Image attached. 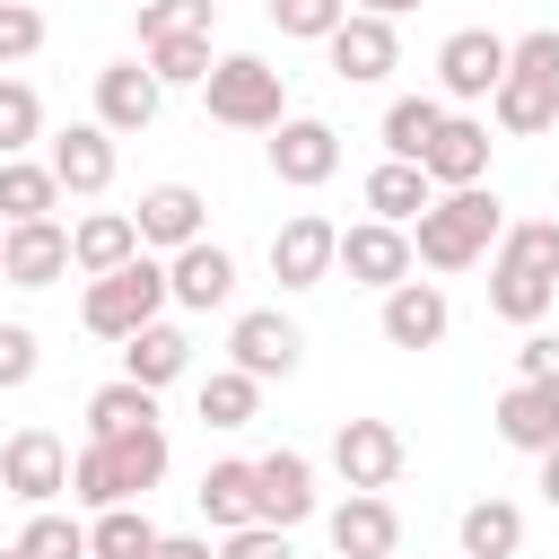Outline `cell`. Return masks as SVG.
Here are the masks:
<instances>
[{"instance_id": "cell-29", "label": "cell", "mask_w": 559, "mask_h": 559, "mask_svg": "<svg viewBox=\"0 0 559 559\" xmlns=\"http://www.w3.org/2000/svg\"><path fill=\"white\" fill-rule=\"evenodd\" d=\"M52 201H61L52 157H0V218H9V227H17V218H52Z\"/></svg>"}, {"instance_id": "cell-24", "label": "cell", "mask_w": 559, "mask_h": 559, "mask_svg": "<svg viewBox=\"0 0 559 559\" xmlns=\"http://www.w3.org/2000/svg\"><path fill=\"white\" fill-rule=\"evenodd\" d=\"M122 376H131V384H148V393L183 384V376H192V332H183V323H166V314H157V323H140V332L122 341Z\"/></svg>"}, {"instance_id": "cell-36", "label": "cell", "mask_w": 559, "mask_h": 559, "mask_svg": "<svg viewBox=\"0 0 559 559\" xmlns=\"http://www.w3.org/2000/svg\"><path fill=\"white\" fill-rule=\"evenodd\" d=\"M44 140V96L26 79H0V157H26Z\"/></svg>"}, {"instance_id": "cell-48", "label": "cell", "mask_w": 559, "mask_h": 559, "mask_svg": "<svg viewBox=\"0 0 559 559\" xmlns=\"http://www.w3.org/2000/svg\"><path fill=\"white\" fill-rule=\"evenodd\" d=\"M0 245H9V218H0Z\"/></svg>"}, {"instance_id": "cell-9", "label": "cell", "mask_w": 559, "mask_h": 559, "mask_svg": "<svg viewBox=\"0 0 559 559\" xmlns=\"http://www.w3.org/2000/svg\"><path fill=\"white\" fill-rule=\"evenodd\" d=\"M323 52H332V79H349V87H376V79L402 70V35H393V17H376V9H349V17L323 35Z\"/></svg>"}, {"instance_id": "cell-12", "label": "cell", "mask_w": 559, "mask_h": 559, "mask_svg": "<svg viewBox=\"0 0 559 559\" xmlns=\"http://www.w3.org/2000/svg\"><path fill=\"white\" fill-rule=\"evenodd\" d=\"M0 489L26 498V507H52V498L70 489V445H61L52 428H17V437L0 445Z\"/></svg>"}, {"instance_id": "cell-21", "label": "cell", "mask_w": 559, "mask_h": 559, "mask_svg": "<svg viewBox=\"0 0 559 559\" xmlns=\"http://www.w3.org/2000/svg\"><path fill=\"white\" fill-rule=\"evenodd\" d=\"M166 288H175V306H183V314H210V306H227V297H236V253H227V245H210V236H192L183 253H166Z\"/></svg>"}, {"instance_id": "cell-10", "label": "cell", "mask_w": 559, "mask_h": 559, "mask_svg": "<svg viewBox=\"0 0 559 559\" xmlns=\"http://www.w3.org/2000/svg\"><path fill=\"white\" fill-rule=\"evenodd\" d=\"M297 358H306V332L280 314V306H245L236 323H227V367H245V376H297Z\"/></svg>"}, {"instance_id": "cell-47", "label": "cell", "mask_w": 559, "mask_h": 559, "mask_svg": "<svg viewBox=\"0 0 559 559\" xmlns=\"http://www.w3.org/2000/svg\"><path fill=\"white\" fill-rule=\"evenodd\" d=\"M0 559H26V542H9V550H0Z\"/></svg>"}, {"instance_id": "cell-19", "label": "cell", "mask_w": 559, "mask_h": 559, "mask_svg": "<svg viewBox=\"0 0 559 559\" xmlns=\"http://www.w3.org/2000/svg\"><path fill=\"white\" fill-rule=\"evenodd\" d=\"M428 183L437 192H463V183H480L489 175V122L480 114H463V105H445V122H437V140H428Z\"/></svg>"}, {"instance_id": "cell-45", "label": "cell", "mask_w": 559, "mask_h": 559, "mask_svg": "<svg viewBox=\"0 0 559 559\" xmlns=\"http://www.w3.org/2000/svg\"><path fill=\"white\" fill-rule=\"evenodd\" d=\"M533 463H542V480H533V489H542V507L559 515V445H550V454H533Z\"/></svg>"}, {"instance_id": "cell-46", "label": "cell", "mask_w": 559, "mask_h": 559, "mask_svg": "<svg viewBox=\"0 0 559 559\" xmlns=\"http://www.w3.org/2000/svg\"><path fill=\"white\" fill-rule=\"evenodd\" d=\"M358 9H376V17H402V9H419V0H358Z\"/></svg>"}, {"instance_id": "cell-41", "label": "cell", "mask_w": 559, "mask_h": 559, "mask_svg": "<svg viewBox=\"0 0 559 559\" xmlns=\"http://www.w3.org/2000/svg\"><path fill=\"white\" fill-rule=\"evenodd\" d=\"M35 367H44V349H35V332H26V323H0V393H17V384H35Z\"/></svg>"}, {"instance_id": "cell-38", "label": "cell", "mask_w": 559, "mask_h": 559, "mask_svg": "<svg viewBox=\"0 0 559 559\" xmlns=\"http://www.w3.org/2000/svg\"><path fill=\"white\" fill-rule=\"evenodd\" d=\"M218 26V0H148L140 9V44H157V35H210Z\"/></svg>"}, {"instance_id": "cell-44", "label": "cell", "mask_w": 559, "mask_h": 559, "mask_svg": "<svg viewBox=\"0 0 559 559\" xmlns=\"http://www.w3.org/2000/svg\"><path fill=\"white\" fill-rule=\"evenodd\" d=\"M148 559H218V542H210V533H157Z\"/></svg>"}, {"instance_id": "cell-43", "label": "cell", "mask_w": 559, "mask_h": 559, "mask_svg": "<svg viewBox=\"0 0 559 559\" xmlns=\"http://www.w3.org/2000/svg\"><path fill=\"white\" fill-rule=\"evenodd\" d=\"M515 376H559V332H524V349H515Z\"/></svg>"}, {"instance_id": "cell-34", "label": "cell", "mask_w": 559, "mask_h": 559, "mask_svg": "<svg viewBox=\"0 0 559 559\" xmlns=\"http://www.w3.org/2000/svg\"><path fill=\"white\" fill-rule=\"evenodd\" d=\"M157 550V524L140 507H96L87 515V559H148Z\"/></svg>"}, {"instance_id": "cell-30", "label": "cell", "mask_w": 559, "mask_h": 559, "mask_svg": "<svg viewBox=\"0 0 559 559\" xmlns=\"http://www.w3.org/2000/svg\"><path fill=\"white\" fill-rule=\"evenodd\" d=\"M192 411H201V428H253V411H262V376H245V367H218V376H201Z\"/></svg>"}, {"instance_id": "cell-15", "label": "cell", "mask_w": 559, "mask_h": 559, "mask_svg": "<svg viewBox=\"0 0 559 559\" xmlns=\"http://www.w3.org/2000/svg\"><path fill=\"white\" fill-rule=\"evenodd\" d=\"M157 105H166V79H157L148 61H105V70H96V122H105L114 140L148 131Z\"/></svg>"}, {"instance_id": "cell-14", "label": "cell", "mask_w": 559, "mask_h": 559, "mask_svg": "<svg viewBox=\"0 0 559 559\" xmlns=\"http://www.w3.org/2000/svg\"><path fill=\"white\" fill-rule=\"evenodd\" d=\"M498 445H515V454H550L559 445V376H515L507 393H498Z\"/></svg>"}, {"instance_id": "cell-42", "label": "cell", "mask_w": 559, "mask_h": 559, "mask_svg": "<svg viewBox=\"0 0 559 559\" xmlns=\"http://www.w3.org/2000/svg\"><path fill=\"white\" fill-rule=\"evenodd\" d=\"M218 559H297V550L280 524H236V533H218Z\"/></svg>"}, {"instance_id": "cell-28", "label": "cell", "mask_w": 559, "mask_h": 559, "mask_svg": "<svg viewBox=\"0 0 559 559\" xmlns=\"http://www.w3.org/2000/svg\"><path fill=\"white\" fill-rule=\"evenodd\" d=\"M192 498H201V515H210V533H236V524H262V507H253V463H236V454H227V463H210Z\"/></svg>"}, {"instance_id": "cell-6", "label": "cell", "mask_w": 559, "mask_h": 559, "mask_svg": "<svg viewBox=\"0 0 559 559\" xmlns=\"http://www.w3.org/2000/svg\"><path fill=\"white\" fill-rule=\"evenodd\" d=\"M498 79H507V35L454 26V35L437 44V96H445V105H489Z\"/></svg>"}, {"instance_id": "cell-1", "label": "cell", "mask_w": 559, "mask_h": 559, "mask_svg": "<svg viewBox=\"0 0 559 559\" xmlns=\"http://www.w3.org/2000/svg\"><path fill=\"white\" fill-rule=\"evenodd\" d=\"M559 306V218H507L489 245V314L498 323H542Z\"/></svg>"}, {"instance_id": "cell-8", "label": "cell", "mask_w": 559, "mask_h": 559, "mask_svg": "<svg viewBox=\"0 0 559 559\" xmlns=\"http://www.w3.org/2000/svg\"><path fill=\"white\" fill-rule=\"evenodd\" d=\"M341 271H349V288H402L411 271H419V245H411V227H393V218H358V227H341Z\"/></svg>"}, {"instance_id": "cell-16", "label": "cell", "mask_w": 559, "mask_h": 559, "mask_svg": "<svg viewBox=\"0 0 559 559\" xmlns=\"http://www.w3.org/2000/svg\"><path fill=\"white\" fill-rule=\"evenodd\" d=\"M376 332H384V349H437V341L454 332V306H445L437 280H402V288H384Z\"/></svg>"}, {"instance_id": "cell-32", "label": "cell", "mask_w": 559, "mask_h": 559, "mask_svg": "<svg viewBox=\"0 0 559 559\" xmlns=\"http://www.w3.org/2000/svg\"><path fill=\"white\" fill-rule=\"evenodd\" d=\"M437 122H445V96H393L384 105V157H428V140H437Z\"/></svg>"}, {"instance_id": "cell-2", "label": "cell", "mask_w": 559, "mask_h": 559, "mask_svg": "<svg viewBox=\"0 0 559 559\" xmlns=\"http://www.w3.org/2000/svg\"><path fill=\"white\" fill-rule=\"evenodd\" d=\"M507 236V201L489 192V183H463V192H437L419 218H411V245H419V262L428 271H472V262H489V245Z\"/></svg>"}, {"instance_id": "cell-37", "label": "cell", "mask_w": 559, "mask_h": 559, "mask_svg": "<svg viewBox=\"0 0 559 559\" xmlns=\"http://www.w3.org/2000/svg\"><path fill=\"white\" fill-rule=\"evenodd\" d=\"M17 542H26V559H87V524L61 515V507H35Z\"/></svg>"}, {"instance_id": "cell-13", "label": "cell", "mask_w": 559, "mask_h": 559, "mask_svg": "<svg viewBox=\"0 0 559 559\" xmlns=\"http://www.w3.org/2000/svg\"><path fill=\"white\" fill-rule=\"evenodd\" d=\"M271 175H280L288 192L332 183V175H341V131H332V122H314V114H288V122L271 131Z\"/></svg>"}, {"instance_id": "cell-22", "label": "cell", "mask_w": 559, "mask_h": 559, "mask_svg": "<svg viewBox=\"0 0 559 559\" xmlns=\"http://www.w3.org/2000/svg\"><path fill=\"white\" fill-rule=\"evenodd\" d=\"M52 175H61V192H79V201H96L105 183H114V131L105 122H70V131H52Z\"/></svg>"}, {"instance_id": "cell-18", "label": "cell", "mask_w": 559, "mask_h": 559, "mask_svg": "<svg viewBox=\"0 0 559 559\" xmlns=\"http://www.w3.org/2000/svg\"><path fill=\"white\" fill-rule=\"evenodd\" d=\"M323 533H332L341 559H393V550H402V515H393L384 489H349V498L323 515Z\"/></svg>"}, {"instance_id": "cell-26", "label": "cell", "mask_w": 559, "mask_h": 559, "mask_svg": "<svg viewBox=\"0 0 559 559\" xmlns=\"http://www.w3.org/2000/svg\"><path fill=\"white\" fill-rule=\"evenodd\" d=\"M105 445V463H114V489L122 498H148L157 480H166V463H175V445H166V428L148 419V428H122V437H96Z\"/></svg>"}, {"instance_id": "cell-20", "label": "cell", "mask_w": 559, "mask_h": 559, "mask_svg": "<svg viewBox=\"0 0 559 559\" xmlns=\"http://www.w3.org/2000/svg\"><path fill=\"white\" fill-rule=\"evenodd\" d=\"M61 271H79V262H70V227H61V218H17L9 245H0V280H9V288H52Z\"/></svg>"}, {"instance_id": "cell-27", "label": "cell", "mask_w": 559, "mask_h": 559, "mask_svg": "<svg viewBox=\"0 0 559 559\" xmlns=\"http://www.w3.org/2000/svg\"><path fill=\"white\" fill-rule=\"evenodd\" d=\"M428 201H437V183H428V166H411V157H384V166L367 175V218H393V227H411Z\"/></svg>"}, {"instance_id": "cell-23", "label": "cell", "mask_w": 559, "mask_h": 559, "mask_svg": "<svg viewBox=\"0 0 559 559\" xmlns=\"http://www.w3.org/2000/svg\"><path fill=\"white\" fill-rule=\"evenodd\" d=\"M201 210H210V201H201L192 183H148L131 218H140V245H148V253H183L192 236H210V227H201Z\"/></svg>"}, {"instance_id": "cell-25", "label": "cell", "mask_w": 559, "mask_h": 559, "mask_svg": "<svg viewBox=\"0 0 559 559\" xmlns=\"http://www.w3.org/2000/svg\"><path fill=\"white\" fill-rule=\"evenodd\" d=\"M131 253H148V245H140V218H131V210H87V218L70 227V262H79L87 280L122 271Z\"/></svg>"}, {"instance_id": "cell-4", "label": "cell", "mask_w": 559, "mask_h": 559, "mask_svg": "<svg viewBox=\"0 0 559 559\" xmlns=\"http://www.w3.org/2000/svg\"><path fill=\"white\" fill-rule=\"evenodd\" d=\"M201 105H210V122H227V131H280V122H288V79H280L262 52H218L210 79H201Z\"/></svg>"}, {"instance_id": "cell-33", "label": "cell", "mask_w": 559, "mask_h": 559, "mask_svg": "<svg viewBox=\"0 0 559 559\" xmlns=\"http://www.w3.org/2000/svg\"><path fill=\"white\" fill-rule=\"evenodd\" d=\"M148 419H157V393L131 384V376H114V384L87 393V437H122V428H148Z\"/></svg>"}, {"instance_id": "cell-39", "label": "cell", "mask_w": 559, "mask_h": 559, "mask_svg": "<svg viewBox=\"0 0 559 559\" xmlns=\"http://www.w3.org/2000/svg\"><path fill=\"white\" fill-rule=\"evenodd\" d=\"M341 17H349V0H271V26L297 35V44H323Z\"/></svg>"}, {"instance_id": "cell-5", "label": "cell", "mask_w": 559, "mask_h": 559, "mask_svg": "<svg viewBox=\"0 0 559 559\" xmlns=\"http://www.w3.org/2000/svg\"><path fill=\"white\" fill-rule=\"evenodd\" d=\"M175 306V288H166V262L157 253H131L122 271H105V280H87V297H79V323L96 332V341H131L140 323H157Z\"/></svg>"}, {"instance_id": "cell-3", "label": "cell", "mask_w": 559, "mask_h": 559, "mask_svg": "<svg viewBox=\"0 0 559 559\" xmlns=\"http://www.w3.org/2000/svg\"><path fill=\"white\" fill-rule=\"evenodd\" d=\"M489 122H498L507 140L559 131V26H533V35L507 44V79H498V96H489Z\"/></svg>"}, {"instance_id": "cell-11", "label": "cell", "mask_w": 559, "mask_h": 559, "mask_svg": "<svg viewBox=\"0 0 559 559\" xmlns=\"http://www.w3.org/2000/svg\"><path fill=\"white\" fill-rule=\"evenodd\" d=\"M402 428L393 419H341L332 428V472H341V489H393L402 480Z\"/></svg>"}, {"instance_id": "cell-7", "label": "cell", "mask_w": 559, "mask_h": 559, "mask_svg": "<svg viewBox=\"0 0 559 559\" xmlns=\"http://www.w3.org/2000/svg\"><path fill=\"white\" fill-rule=\"evenodd\" d=\"M332 271H341V227L323 210H297L271 227V280L280 288H323Z\"/></svg>"}, {"instance_id": "cell-31", "label": "cell", "mask_w": 559, "mask_h": 559, "mask_svg": "<svg viewBox=\"0 0 559 559\" xmlns=\"http://www.w3.org/2000/svg\"><path fill=\"white\" fill-rule=\"evenodd\" d=\"M463 550L472 559H515L524 550V507L515 498H472L463 507Z\"/></svg>"}, {"instance_id": "cell-35", "label": "cell", "mask_w": 559, "mask_h": 559, "mask_svg": "<svg viewBox=\"0 0 559 559\" xmlns=\"http://www.w3.org/2000/svg\"><path fill=\"white\" fill-rule=\"evenodd\" d=\"M140 61H148L166 87H201V79H210V35H157V44H140Z\"/></svg>"}, {"instance_id": "cell-50", "label": "cell", "mask_w": 559, "mask_h": 559, "mask_svg": "<svg viewBox=\"0 0 559 559\" xmlns=\"http://www.w3.org/2000/svg\"><path fill=\"white\" fill-rule=\"evenodd\" d=\"M454 559H472V550H454Z\"/></svg>"}, {"instance_id": "cell-17", "label": "cell", "mask_w": 559, "mask_h": 559, "mask_svg": "<svg viewBox=\"0 0 559 559\" xmlns=\"http://www.w3.org/2000/svg\"><path fill=\"white\" fill-rule=\"evenodd\" d=\"M253 507H262V524L297 533V524L314 515V463H306L297 445H271V454H253Z\"/></svg>"}, {"instance_id": "cell-40", "label": "cell", "mask_w": 559, "mask_h": 559, "mask_svg": "<svg viewBox=\"0 0 559 559\" xmlns=\"http://www.w3.org/2000/svg\"><path fill=\"white\" fill-rule=\"evenodd\" d=\"M44 52V9L35 0H0V61H35Z\"/></svg>"}, {"instance_id": "cell-49", "label": "cell", "mask_w": 559, "mask_h": 559, "mask_svg": "<svg viewBox=\"0 0 559 559\" xmlns=\"http://www.w3.org/2000/svg\"><path fill=\"white\" fill-rule=\"evenodd\" d=\"M131 9H148V0H131Z\"/></svg>"}]
</instances>
